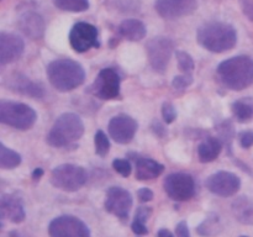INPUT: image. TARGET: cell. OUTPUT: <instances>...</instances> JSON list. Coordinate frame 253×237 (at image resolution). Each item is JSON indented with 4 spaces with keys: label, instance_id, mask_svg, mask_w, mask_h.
Listing matches in <instances>:
<instances>
[{
    "label": "cell",
    "instance_id": "33",
    "mask_svg": "<svg viewBox=\"0 0 253 237\" xmlns=\"http://www.w3.org/2000/svg\"><path fill=\"white\" fill-rule=\"evenodd\" d=\"M151 215H152V207L138 206L135 214V221L141 222V224H146V221H148Z\"/></svg>",
    "mask_w": 253,
    "mask_h": 237
},
{
    "label": "cell",
    "instance_id": "1",
    "mask_svg": "<svg viewBox=\"0 0 253 237\" xmlns=\"http://www.w3.org/2000/svg\"><path fill=\"white\" fill-rule=\"evenodd\" d=\"M220 83L230 90L240 91L253 84V59L249 56H236L217 66Z\"/></svg>",
    "mask_w": 253,
    "mask_h": 237
},
{
    "label": "cell",
    "instance_id": "21",
    "mask_svg": "<svg viewBox=\"0 0 253 237\" xmlns=\"http://www.w3.org/2000/svg\"><path fill=\"white\" fill-rule=\"evenodd\" d=\"M119 34L124 39L128 40L131 42L141 41L146 37L147 30H146L145 24L137 19H127L124 20L119 26Z\"/></svg>",
    "mask_w": 253,
    "mask_h": 237
},
{
    "label": "cell",
    "instance_id": "17",
    "mask_svg": "<svg viewBox=\"0 0 253 237\" xmlns=\"http://www.w3.org/2000/svg\"><path fill=\"white\" fill-rule=\"evenodd\" d=\"M1 220H9L12 224H21L26 217L24 202L16 194H2L0 199Z\"/></svg>",
    "mask_w": 253,
    "mask_h": 237
},
{
    "label": "cell",
    "instance_id": "18",
    "mask_svg": "<svg viewBox=\"0 0 253 237\" xmlns=\"http://www.w3.org/2000/svg\"><path fill=\"white\" fill-rule=\"evenodd\" d=\"M19 29L22 34L31 40H40L43 37L46 24L39 12L26 11L19 17Z\"/></svg>",
    "mask_w": 253,
    "mask_h": 237
},
{
    "label": "cell",
    "instance_id": "4",
    "mask_svg": "<svg viewBox=\"0 0 253 237\" xmlns=\"http://www.w3.org/2000/svg\"><path fill=\"white\" fill-rule=\"evenodd\" d=\"M84 135V123L74 113H64L53 123L46 136V142L56 148L68 147Z\"/></svg>",
    "mask_w": 253,
    "mask_h": 237
},
{
    "label": "cell",
    "instance_id": "16",
    "mask_svg": "<svg viewBox=\"0 0 253 237\" xmlns=\"http://www.w3.org/2000/svg\"><path fill=\"white\" fill-rule=\"evenodd\" d=\"M25 51V43L20 36L15 34H0V63L1 66L16 62L21 58Z\"/></svg>",
    "mask_w": 253,
    "mask_h": 237
},
{
    "label": "cell",
    "instance_id": "31",
    "mask_svg": "<svg viewBox=\"0 0 253 237\" xmlns=\"http://www.w3.org/2000/svg\"><path fill=\"white\" fill-rule=\"evenodd\" d=\"M162 118L166 123H172L177 118V110L169 101H166L162 105Z\"/></svg>",
    "mask_w": 253,
    "mask_h": 237
},
{
    "label": "cell",
    "instance_id": "24",
    "mask_svg": "<svg viewBox=\"0 0 253 237\" xmlns=\"http://www.w3.org/2000/svg\"><path fill=\"white\" fill-rule=\"evenodd\" d=\"M232 114L239 122H249L253 118V98H241L231 105Z\"/></svg>",
    "mask_w": 253,
    "mask_h": 237
},
{
    "label": "cell",
    "instance_id": "10",
    "mask_svg": "<svg viewBox=\"0 0 253 237\" xmlns=\"http://www.w3.org/2000/svg\"><path fill=\"white\" fill-rule=\"evenodd\" d=\"M168 197L175 201H188L195 194V182L192 175L185 173H172L163 182Z\"/></svg>",
    "mask_w": 253,
    "mask_h": 237
},
{
    "label": "cell",
    "instance_id": "14",
    "mask_svg": "<svg viewBox=\"0 0 253 237\" xmlns=\"http://www.w3.org/2000/svg\"><path fill=\"white\" fill-rule=\"evenodd\" d=\"M138 125L135 118L126 114L114 116L108 125L109 136L120 145H127L135 137Z\"/></svg>",
    "mask_w": 253,
    "mask_h": 237
},
{
    "label": "cell",
    "instance_id": "35",
    "mask_svg": "<svg viewBox=\"0 0 253 237\" xmlns=\"http://www.w3.org/2000/svg\"><path fill=\"white\" fill-rule=\"evenodd\" d=\"M240 4H241V9L245 16L249 17L250 21L253 22V0H241Z\"/></svg>",
    "mask_w": 253,
    "mask_h": 237
},
{
    "label": "cell",
    "instance_id": "2",
    "mask_svg": "<svg viewBox=\"0 0 253 237\" xmlns=\"http://www.w3.org/2000/svg\"><path fill=\"white\" fill-rule=\"evenodd\" d=\"M197 41L208 51L222 53L236 46L237 34L232 25L221 21H210L198 29Z\"/></svg>",
    "mask_w": 253,
    "mask_h": 237
},
{
    "label": "cell",
    "instance_id": "27",
    "mask_svg": "<svg viewBox=\"0 0 253 237\" xmlns=\"http://www.w3.org/2000/svg\"><path fill=\"white\" fill-rule=\"evenodd\" d=\"M54 6L62 11L83 12L89 9V0H52Z\"/></svg>",
    "mask_w": 253,
    "mask_h": 237
},
{
    "label": "cell",
    "instance_id": "3",
    "mask_svg": "<svg viewBox=\"0 0 253 237\" xmlns=\"http://www.w3.org/2000/svg\"><path fill=\"white\" fill-rule=\"evenodd\" d=\"M47 78L58 91H71L85 80V71L74 59L58 58L47 66Z\"/></svg>",
    "mask_w": 253,
    "mask_h": 237
},
{
    "label": "cell",
    "instance_id": "28",
    "mask_svg": "<svg viewBox=\"0 0 253 237\" xmlns=\"http://www.w3.org/2000/svg\"><path fill=\"white\" fill-rule=\"evenodd\" d=\"M94 142H95L96 155L100 156V157H105L109 151H110V141H109V137L103 130L96 131Z\"/></svg>",
    "mask_w": 253,
    "mask_h": 237
},
{
    "label": "cell",
    "instance_id": "32",
    "mask_svg": "<svg viewBox=\"0 0 253 237\" xmlns=\"http://www.w3.org/2000/svg\"><path fill=\"white\" fill-rule=\"evenodd\" d=\"M193 83V77L192 74H182V76H177L173 79V86L175 89H185Z\"/></svg>",
    "mask_w": 253,
    "mask_h": 237
},
{
    "label": "cell",
    "instance_id": "9",
    "mask_svg": "<svg viewBox=\"0 0 253 237\" xmlns=\"http://www.w3.org/2000/svg\"><path fill=\"white\" fill-rule=\"evenodd\" d=\"M69 43L78 53H84L93 47L98 48L100 47L98 29L89 22H77L69 32Z\"/></svg>",
    "mask_w": 253,
    "mask_h": 237
},
{
    "label": "cell",
    "instance_id": "26",
    "mask_svg": "<svg viewBox=\"0 0 253 237\" xmlns=\"http://www.w3.org/2000/svg\"><path fill=\"white\" fill-rule=\"evenodd\" d=\"M21 163V156L7 148L4 143L0 146V167L1 169H12Z\"/></svg>",
    "mask_w": 253,
    "mask_h": 237
},
{
    "label": "cell",
    "instance_id": "13",
    "mask_svg": "<svg viewBox=\"0 0 253 237\" xmlns=\"http://www.w3.org/2000/svg\"><path fill=\"white\" fill-rule=\"evenodd\" d=\"M205 185L212 194L219 197H232L240 190L241 180L234 173L221 170L210 175Z\"/></svg>",
    "mask_w": 253,
    "mask_h": 237
},
{
    "label": "cell",
    "instance_id": "5",
    "mask_svg": "<svg viewBox=\"0 0 253 237\" xmlns=\"http://www.w3.org/2000/svg\"><path fill=\"white\" fill-rule=\"evenodd\" d=\"M36 120V111L26 104L14 103V101L0 103V121L4 125L26 131L35 125Z\"/></svg>",
    "mask_w": 253,
    "mask_h": 237
},
{
    "label": "cell",
    "instance_id": "40",
    "mask_svg": "<svg viewBox=\"0 0 253 237\" xmlns=\"http://www.w3.org/2000/svg\"><path fill=\"white\" fill-rule=\"evenodd\" d=\"M43 169H42V168H36V169L34 170V172H32V178H34L35 180H39L40 178L42 177V175H43Z\"/></svg>",
    "mask_w": 253,
    "mask_h": 237
},
{
    "label": "cell",
    "instance_id": "22",
    "mask_svg": "<svg viewBox=\"0 0 253 237\" xmlns=\"http://www.w3.org/2000/svg\"><path fill=\"white\" fill-rule=\"evenodd\" d=\"M222 143L216 137H207L198 146V157L202 163H209L216 159L221 153Z\"/></svg>",
    "mask_w": 253,
    "mask_h": 237
},
{
    "label": "cell",
    "instance_id": "36",
    "mask_svg": "<svg viewBox=\"0 0 253 237\" xmlns=\"http://www.w3.org/2000/svg\"><path fill=\"white\" fill-rule=\"evenodd\" d=\"M137 197L142 202H148L153 199L155 194H153L152 190L148 189V188H142V189H140L137 192Z\"/></svg>",
    "mask_w": 253,
    "mask_h": 237
},
{
    "label": "cell",
    "instance_id": "34",
    "mask_svg": "<svg viewBox=\"0 0 253 237\" xmlns=\"http://www.w3.org/2000/svg\"><path fill=\"white\" fill-rule=\"evenodd\" d=\"M240 145L244 148H250L253 146V131H244L240 133Z\"/></svg>",
    "mask_w": 253,
    "mask_h": 237
},
{
    "label": "cell",
    "instance_id": "25",
    "mask_svg": "<svg viewBox=\"0 0 253 237\" xmlns=\"http://www.w3.org/2000/svg\"><path fill=\"white\" fill-rule=\"evenodd\" d=\"M221 230L222 226L220 224V217L215 212L208 214L204 221L197 227L198 235H200L203 237H212L219 234Z\"/></svg>",
    "mask_w": 253,
    "mask_h": 237
},
{
    "label": "cell",
    "instance_id": "41",
    "mask_svg": "<svg viewBox=\"0 0 253 237\" xmlns=\"http://www.w3.org/2000/svg\"><path fill=\"white\" fill-rule=\"evenodd\" d=\"M7 237H27V236L20 231H11V232H9V236Z\"/></svg>",
    "mask_w": 253,
    "mask_h": 237
},
{
    "label": "cell",
    "instance_id": "7",
    "mask_svg": "<svg viewBox=\"0 0 253 237\" xmlns=\"http://www.w3.org/2000/svg\"><path fill=\"white\" fill-rule=\"evenodd\" d=\"M146 51L153 71L165 73L174 51V43L169 37L156 36L146 43Z\"/></svg>",
    "mask_w": 253,
    "mask_h": 237
},
{
    "label": "cell",
    "instance_id": "12",
    "mask_svg": "<svg viewBox=\"0 0 253 237\" xmlns=\"http://www.w3.org/2000/svg\"><path fill=\"white\" fill-rule=\"evenodd\" d=\"M132 197L126 189L121 187H111L106 192L105 210L109 214L115 215L121 220H126L132 207Z\"/></svg>",
    "mask_w": 253,
    "mask_h": 237
},
{
    "label": "cell",
    "instance_id": "29",
    "mask_svg": "<svg viewBox=\"0 0 253 237\" xmlns=\"http://www.w3.org/2000/svg\"><path fill=\"white\" fill-rule=\"evenodd\" d=\"M175 56H177L178 64H179L180 71H183L184 73H187V74L192 73L193 69H194V67H195L193 57L184 51H177L175 52Z\"/></svg>",
    "mask_w": 253,
    "mask_h": 237
},
{
    "label": "cell",
    "instance_id": "6",
    "mask_svg": "<svg viewBox=\"0 0 253 237\" xmlns=\"http://www.w3.org/2000/svg\"><path fill=\"white\" fill-rule=\"evenodd\" d=\"M88 179V173L83 167L76 164H61L51 173V184L63 192H77Z\"/></svg>",
    "mask_w": 253,
    "mask_h": 237
},
{
    "label": "cell",
    "instance_id": "19",
    "mask_svg": "<svg viewBox=\"0 0 253 237\" xmlns=\"http://www.w3.org/2000/svg\"><path fill=\"white\" fill-rule=\"evenodd\" d=\"M9 88L16 93L22 94V95L31 96V98L42 99L44 96V88L39 83L30 80L27 77L22 74H15L7 79Z\"/></svg>",
    "mask_w": 253,
    "mask_h": 237
},
{
    "label": "cell",
    "instance_id": "20",
    "mask_svg": "<svg viewBox=\"0 0 253 237\" xmlns=\"http://www.w3.org/2000/svg\"><path fill=\"white\" fill-rule=\"evenodd\" d=\"M136 165V179L137 180H151L160 177L165 172V165L158 163L152 158L140 157L132 155Z\"/></svg>",
    "mask_w": 253,
    "mask_h": 237
},
{
    "label": "cell",
    "instance_id": "37",
    "mask_svg": "<svg viewBox=\"0 0 253 237\" xmlns=\"http://www.w3.org/2000/svg\"><path fill=\"white\" fill-rule=\"evenodd\" d=\"M175 235L177 237H190L189 229H188V225L185 221H180L179 224L175 227Z\"/></svg>",
    "mask_w": 253,
    "mask_h": 237
},
{
    "label": "cell",
    "instance_id": "15",
    "mask_svg": "<svg viewBox=\"0 0 253 237\" xmlns=\"http://www.w3.org/2000/svg\"><path fill=\"white\" fill-rule=\"evenodd\" d=\"M155 7L161 17L167 20L192 15L198 7V0H156Z\"/></svg>",
    "mask_w": 253,
    "mask_h": 237
},
{
    "label": "cell",
    "instance_id": "38",
    "mask_svg": "<svg viewBox=\"0 0 253 237\" xmlns=\"http://www.w3.org/2000/svg\"><path fill=\"white\" fill-rule=\"evenodd\" d=\"M131 229H132V231L135 232L137 236H143V235L148 234V229L146 227V224H141V222L135 221V220H133L132 225H131Z\"/></svg>",
    "mask_w": 253,
    "mask_h": 237
},
{
    "label": "cell",
    "instance_id": "8",
    "mask_svg": "<svg viewBox=\"0 0 253 237\" xmlns=\"http://www.w3.org/2000/svg\"><path fill=\"white\" fill-rule=\"evenodd\" d=\"M121 79L113 68H104L99 72L89 91L101 100H114L120 95Z\"/></svg>",
    "mask_w": 253,
    "mask_h": 237
},
{
    "label": "cell",
    "instance_id": "42",
    "mask_svg": "<svg viewBox=\"0 0 253 237\" xmlns=\"http://www.w3.org/2000/svg\"><path fill=\"white\" fill-rule=\"evenodd\" d=\"M240 237H249V236H240Z\"/></svg>",
    "mask_w": 253,
    "mask_h": 237
},
{
    "label": "cell",
    "instance_id": "11",
    "mask_svg": "<svg viewBox=\"0 0 253 237\" xmlns=\"http://www.w3.org/2000/svg\"><path fill=\"white\" fill-rule=\"evenodd\" d=\"M48 235L49 237H91L89 227L72 215H62L52 220Z\"/></svg>",
    "mask_w": 253,
    "mask_h": 237
},
{
    "label": "cell",
    "instance_id": "39",
    "mask_svg": "<svg viewBox=\"0 0 253 237\" xmlns=\"http://www.w3.org/2000/svg\"><path fill=\"white\" fill-rule=\"evenodd\" d=\"M157 237H174L172 232L167 229H162L157 232Z\"/></svg>",
    "mask_w": 253,
    "mask_h": 237
},
{
    "label": "cell",
    "instance_id": "30",
    "mask_svg": "<svg viewBox=\"0 0 253 237\" xmlns=\"http://www.w3.org/2000/svg\"><path fill=\"white\" fill-rule=\"evenodd\" d=\"M113 168L119 174H121L125 178L128 177L131 174V170H132L131 163L127 159H123V158H116L113 162Z\"/></svg>",
    "mask_w": 253,
    "mask_h": 237
},
{
    "label": "cell",
    "instance_id": "23",
    "mask_svg": "<svg viewBox=\"0 0 253 237\" xmlns=\"http://www.w3.org/2000/svg\"><path fill=\"white\" fill-rule=\"evenodd\" d=\"M232 212L237 221L244 225H253V199L240 197L232 202Z\"/></svg>",
    "mask_w": 253,
    "mask_h": 237
}]
</instances>
